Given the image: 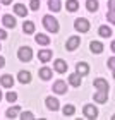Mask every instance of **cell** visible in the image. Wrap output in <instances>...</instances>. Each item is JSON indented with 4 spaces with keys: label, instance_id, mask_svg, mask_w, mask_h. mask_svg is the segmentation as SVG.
Instances as JSON below:
<instances>
[{
    "label": "cell",
    "instance_id": "obj_10",
    "mask_svg": "<svg viewBox=\"0 0 115 120\" xmlns=\"http://www.w3.org/2000/svg\"><path fill=\"white\" fill-rule=\"evenodd\" d=\"M95 88H98V91H108V82H107L105 79L98 77L95 81Z\"/></svg>",
    "mask_w": 115,
    "mask_h": 120
},
{
    "label": "cell",
    "instance_id": "obj_33",
    "mask_svg": "<svg viewBox=\"0 0 115 120\" xmlns=\"http://www.w3.org/2000/svg\"><path fill=\"white\" fill-rule=\"evenodd\" d=\"M5 38H7V33L4 29H0V40H5Z\"/></svg>",
    "mask_w": 115,
    "mask_h": 120
},
{
    "label": "cell",
    "instance_id": "obj_1",
    "mask_svg": "<svg viewBox=\"0 0 115 120\" xmlns=\"http://www.w3.org/2000/svg\"><path fill=\"white\" fill-rule=\"evenodd\" d=\"M43 26H45L50 33H57L58 31V22H57V19L53 17V15H45V17H43Z\"/></svg>",
    "mask_w": 115,
    "mask_h": 120
},
{
    "label": "cell",
    "instance_id": "obj_9",
    "mask_svg": "<svg viewBox=\"0 0 115 120\" xmlns=\"http://www.w3.org/2000/svg\"><path fill=\"white\" fill-rule=\"evenodd\" d=\"M45 103H46V106H48V110H58V100L57 98H52V96H48L46 100H45Z\"/></svg>",
    "mask_w": 115,
    "mask_h": 120
},
{
    "label": "cell",
    "instance_id": "obj_36",
    "mask_svg": "<svg viewBox=\"0 0 115 120\" xmlns=\"http://www.w3.org/2000/svg\"><path fill=\"white\" fill-rule=\"evenodd\" d=\"M10 2H12V0H2V4H4V5H9Z\"/></svg>",
    "mask_w": 115,
    "mask_h": 120
},
{
    "label": "cell",
    "instance_id": "obj_19",
    "mask_svg": "<svg viewBox=\"0 0 115 120\" xmlns=\"http://www.w3.org/2000/svg\"><path fill=\"white\" fill-rule=\"evenodd\" d=\"M34 41L38 43V45H48V43H50V38H48L46 34H36V38H34Z\"/></svg>",
    "mask_w": 115,
    "mask_h": 120
},
{
    "label": "cell",
    "instance_id": "obj_27",
    "mask_svg": "<svg viewBox=\"0 0 115 120\" xmlns=\"http://www.w3.org/2000/svg\"><path fill=\"white\" fill-rule=\"evenodd\" d=\"M74 110H76V108H74L72 105H65V106H64V115H65V117L74 115Z\"/></svg>",
    "mask_w": 115,
    "mask_h": 120
},
{
    "label": "cell",
    "instance_id": "obj_18",
    "mask_svg": "<svg viewBox=\"0 0 115 120\" xmlns=\"http://www.w3.org/2000/svg\"><path fill=\"white\" fill-rule=\"evenodd\" d=\"M14 12L17 14V15H21V17H24V15L28 14V10H26V7H24L23 4H15L14 5Z\"/></svg>",
    "mask_w": 115,
    "mask_h": 120
},
{
    "label": "cell",
    "instance_id": "obj_20",
    "mask_svg": "<svg viewBox=\"0 0 115 120\" xmlns=\"http://www.w3.org/2000/svg\"><path fill=\"white\" fill-rule=\"evenodd\" d=\"M69 82L74 86V88H77V86L81 84V75L79 74H72V75H69Z\"/></svg>",
    "mask_w": 115,
    "mask_h": 120
},
{
    "label": "cell",
    "instance_id": "obj_17",
    "mask_svg": "<svg viewBox=\"0 0 115 120\" xmlns=\"http://www.w3.org/2000/svg\"><path fill=\"white\" fill-rule=\"evenodd\" d=\"M52 55H53V53L50 50H41L40 53H38V58H40L41 62H48V60L52 58Z\"/></svg>",
    "mask_w": 115,
    "mask_h": 120
},
{
    "label": "cell",
    "instance_id": "obj_22",
    "mask_svg": "<svg viewBox=\"0 0 115 120\" xmlns=\"http://www.w3.org/2000/svg\"><path fill=\"white\" fill-rule=\"evenodd\" d=\"M86 9L89 12H95L98 9V0H86Z\"/></svg>",
    "mask_w": 115,
    "mask_h": 120
},
{
    "label": "cell",
    "instance_id": "obj_11",
    "mask_svg": "<svg viewBox=\"0 0 115 120\" xmlns=\"http://www.w3.org/2000/svg\"><path fill=\"white\" fill-rule=\"evenodd\" d=\"M95 101L98 103H107L108 101V91H98L95 94Z\"/></svg>",
    "mask_w": 115,
    "mask_h": 120
},
{
    "label": "cell",
    "instance_id": "obj_16",
    "mask_svg": "<svg viewBox=\"0 0 115 120\" xmlns=\"http://www.w3.org/2000/svg\"><path fill=\"white\" fill-rule=\"evenodd\" d=\"M40 77L43 81H48V79L52 77V69L50 67H41L40 69Z\"/></svg>",
    "mask_w": 115,
    "mask_h": 120
},
{
    "label": "cell",
    "instance_id": "obj_37",
    "mask_svg": "<svg viewBox=\"0 0 115 120\" xmlns=\"http://www.w3.org/2000/svg\"><path fill=\"white\" fill-rule=\"evenodd\" d=\"M0 100H2V91H0Z\"/></svg>",
    "mask_w": 115,
    "mask_h": 120
},
{
    "label": "cell",
    "instance_id": "obj_29",
    "mask_svg": "<svg viewBox=\"0 0 115 120\" xmlns=\"http://www.w3.org/2000/svg\"><path fill=\"white\" fill-rule=\"evenodd\" d=\"M21 118L23 120H31V118H34V115H33L31 112H23L21 113Z\"/></svg>",
    "mask_w": 115,
    "mask_h": 120
},
{
    "label": "cell",
    "instance_id": "obj_21",
    "mask_svg": "<svg viewBox=\"0 0 115 120\" xmlns=\"http://www.w3.org/2000/svg\"><path fill=\"white\" fill-rule=\"evenodd\" d=\"M23 29L26 34H31V33H34V24L31 22V21H26V22L23 24Z\"/></svg>",
    "mask_w": 115,
    "mask_h": 120
},
{
    "label": "cell",
    "instance_id": "obj_6",
    "mask_svg": "<svg viewBox=\"0 0 115 120\" xmlns=\"http://www.w3.org/2000/svg\"><path fill=\"white\" fill-rule=\"evenodd\" d=\"M84 115L88 118H96L98 117V108L95 105H86L84 106Z\"/></svg>",
    "mask_w": 115,
    "mask_h": 120
},
{
    "label": "cell",
    "instance_id": "obj_25",
    "mask_svg": "<svg viewBox=\"0 0 115 120\" xmlns=\"http://www.w3.org/2000/svg\"><path fill=\"white\" fill-rule=\"evenodd\" d=\"M48 7H50V10H53V12H58L60 10V2L58 0H50V2H48Z\"/></svg>",
    "mask_w": 115,
    "mask_h": 120
},
{
    "label": "cell",
    "instance_id": "obj_34",
    "mask_svg": "<svg viewBox=\"0 0 115 120\" xmlns=\"http://www.w3.org/2000/svg\"><path fill=\"white\" fill-rule=\"evenodd\" d=\"M108 7H110V10H113V7H115V0H108Z\"/></svg>",
    "mask_w": 115,
    "mask_h": 120
},
{
    "label": "cell",
    "instance_id": "obj_8",
    "mask_svg": "<svg viewBox=\"0 0 115 120\" xmlns=\"http://www.w3.org/2000/svg\"><path fill=\"white\" fill-rule=\"evenodd\" d=\"M0 84L4 86V88H12V84H14V77L12 75H9V74H5L0 77Z\"/></svg>",
    "mask_w": 115,
    "mask_h": 120
},
{
    "label": "cell",
    "instance_id": "obj_15",
    "mask_svg": "<svg viewBox=\"0 0 115 120\" xmlns=\"http://www.w3.org/2000/svg\"><path fill=\"white\" fill-rule=\"evenodd\" d=\"M89 50L93 53H101L103 52V45H101L100 41H91L89 43Z\"/></svg>",
    "mask_w": 115,
    "mask_h": 120
},
{
    "label": "cell",
    "instance_id": "obj_31",
    "mask_svg": "<svg viewBox=\"0 0 115 120\" xmlns=\"http://www.w3.org/2000/svg\"><path fill=\"white\" fill-rule=\"evenodd\" d=\"M113 14H115L113 10H110V12L107 14V17H108V21H110V22H115V15H113Z\"/></svg>",
    "mask_w": 115,
    "mask_h": 120
},
{
    "label": "cell",
    "instance_id": "obj_26",
    "mask_svg": "<svg viewBox=\"0 0 115 120\" xmlns=\"http://www.w3.org/2000/svg\"><path fill=\"white\" fill-rule=\"evenodd\" d=\"M100 36H103V38L112 36V29H110V28H107V26H101V28H100Z\"/></svg>",
    "mask_w": 115,
    "mask_h": 120
},
{
    "label": "cell",
    "instance_id": "obj_4",
    "mask_svg": "<svg viewBox=\"0 0 115 120\" xmlns=\"http://www.w3.org/2000/svg\"><path fill=\"white\" fill-rule=\"evenodd\" d=\"M53 93H57V94L67 93V82H65V81H55V82H53Z\"/></svg>",
    "mask_w": 115,
    "mask_h": 120
},
{
    "label": "cell",
    "instance_id": "obj_3",
    "mask_svg": "<svg viewBox=\"0 0 115 120\" xmlns=\"http://www.w3.org/2000/svg\"><path fill=\"white\" fill-rule=\"evenodd\" d=\"M74 28L81 31V33H86L88 29H89V21L88 19H83V17H79V19H76L74 21Z\"/></svg>",
    "mask_w": 115,
    "mask_h": 120
},
{
    "label": "cell",
    "instance_id": "obj_28",
    "mask_svg": "<svg viewBox=\"0 0 115 120\" xmlns=\"http://www.w3.org/2000/svg\"><path fill=\"white\" fill-rule=\"evenodd\" d=\"M5 96H7V101H9V103H12V101H15V100H17V94H15L14 91H9Z\"/></svg>",
    "mask_w": 115,
    "mask_h": 120
},
{
    "label": "cell",
    "instance_id": "obj_30",
    "mask_svg": "<svg viewBox=\"0 0 115 120\" xmlns=\"http://www.w3.org/2000/svg\"><path fill=\"white\" fill-rule=\"evenodd\" d=\"M29 7H31L33 10H38V9H40V0H31V2H29Z\"/></svg>",
    "mask_w": 115,
    "mask_h": 120
},
{
    "label": "cell",
    "instance_id": "obj_7",
    "mask_svg": "<svg viewBox=\"0 0 115 120\" xmlns=\"http://www.w3.org/2000/svg\"><path fill=\"white\" fill-rule=\"evenodd\" d=\"M53 69H55L58 74H64L65 70H67V64H65L62 58H58V60H55V64H53Z\"/></svg>",
    "mask_w": 115,
    "mask_h": 120
},
{
    "label": "cell",
    "instance_id": "obj_24",
    "mask_svg": "<svg viewBox=\"0 0 115 120\" xmlns=\"http://www.w3.org/2000/svg\"><path fill=\"white\" fill-rule=\"evenodd\" d=\"M19 110H21L19 106L9 108V110H7V118H15V117H17V113H19Z\"/></svg>",
    "mask_w": 115,
    "mask_h": 120
},
{
    "label": "cell",
    "instance_id": "obj_5",
    "mask_svg": "<svg viewBox=\"0 0 115 120\" xmlns=\"http://www.w3.org/2000/svg\"><path fill=\"white\" fill-rule=\"evenodd\" d=\"M81 45V40H79V36H70L69 38V41H67V45H65V48H67L69 52H72V50H76Z\"/></svg>",
    "mask_w": 115,
    "mask_h": 120
},
{
    "label": "cell",
    "instance_id": "obj_32",
    "mask_svg": "<svg viewBox=\"0 0 115 120\" xmlns=\"http://www.w3.org/2000/svg\"><path fill=\"white\" fill-rule=\"evenodd\" d=\"M108 67H110V69L115 67V58H113V57H110V60H108Z\"/></svg>",
    "mask_w": 115,
    "mask_h": 120
},
{
    "label": "cell",
    "instance_id": "obj_13",
    "mask_svg": "<svg viewBox=\"0 0 115 120\" xmlns=\"http://www.w3.org/2000/svg\"><path fill=\"white\" fill-rule=\"evenodd\" d=\"M17 79H19V82L26 84V82H29V81H31V74L28 72V70H21V72L17 74Z\"/></svg>",
    "mask_w": 115,
    "mask_h": 120
},
{
    "label": "cell",
    "instance_id": "obj_23",
    "mask_svg": "<svg viewBox=\"0 0 115 120\" xmlns=\"http://www.w3.org/2000/svg\"><path fill=\"white\" fill-rule=\"evenodd\" d=\"M77 9H79L77 0H67V10H70V12H76Z\"/></svg>",
    "mask_w": 115,
    "mask_h": 120
},
{
    "label": "cell",
    "instance_id": "obj_12",
    "mask_svg": "<svg viewBox=\"0 0 115 120\" xmlns=\"http://www.w3.org/2000/svg\"><path fill=\"white\" fill-rule=\"evenodd\" d=\"M2 22H4V26H5V28H14V26H15V19L12 17V15L5 14L4 17H2Z\"/></svg>",
    "mask_w": 115,
    "mask_h": 120
},
{
    "label": "cell",
    "instance_id": "obj_2",
    "mask_svg": "<svg viewBox=\"0 0 115 120\" xmlns=\"http://www.w3.org/2000/svg\"><path fill=\"white\" fill-rule=\"evenodd\" d=\"M17 55H19V60H23V62H29V60L33 58V50L29 46H21L19 52H17Z\"/></svg>",
    "mask_w": 115,
    "mask_h": 120
},
{
    "label": "cell",
    "instance_id": "obj_14",
    "mask_svg": "<svg viewBox=\"0 0 115 120\" xmlns=\"http://www.w3.org/2000/svg\"><path fill=\"white\" fill-rule=\"evenodd\" d=\"M76 69H77V74L79 75H86L88 72H89V65H88L86 62H79Z\"/></svg>",
    "mask_w": 115,
    "mask_h": 120
},
{
    "label": "cell",
    "instance_id": "obj_35",
    "mask_svg": "<svg viewBox=\"0 0 115 120\" xmlns=\"http://www.w3.org/2000/svg\"><path fill=\"white\" fill-rule=\"evenodd\" d=\"M4 65H5V60H4V57H0V69H2Z\"/></svg>",
    "mask_w": 115,
    "mask_h": 120
}]
</instances>
